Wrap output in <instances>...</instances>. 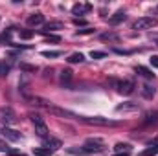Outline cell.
Returning <instances> with one entry per match:
<instances>
[{
	"mask_svg": "<svg viewBox=\"0 0 158 156\" xmlns=\"http://www.w3.org/2000/svg\"><path fill=\"white\" fill-rule=\"evenodd\" d=\"M132 110H138L136 103H123V105L116 107V112H132Z\"/></svg>",
	"mask_w": 158,
	"mask_h": 156,
	"instance_id": "cell-14",
	"label": "cell"
},
{
	"mask_svg": "<svg viewBox=\"0 0 158 156\" xmlns=\"http://www.w3.org/2000/svg\"><path fill=\"white\" fill-rule=\"evenodd\" d=\"M61 83H63L66 88H70V83H72V70H63V72H61Z\"/></svg>",
	"mask_w": 158,
	"mask_h": 156,
	"instance_id": "cell-15",
	"label": "cell"
},
{
	"mask_svg": "<svg viewBox=\"0 0 158 156\" xmlns=\"http://www.w3.org/2000/svg\"><path fill=\"white\" fill-rule=\"evenodd\" d=\"M77 121H83L86 125H98V127H114V125H118L116 121L101 116H77Z\"/></svg>",
	"mask_w": 158,
	"mask_h": 156,
	"instance_id": "cell-1",
	"label": "cell"
},
{
	"mask_svg": "<svg viewBox=\"0 0 158 156\" xmlns=\"http://www.w3.org/2000/svg\"><path fill=\"white\" fill-rule=\"evenodd\" d=\"M156 154H158V138L153 140V142L147 145V149L142 151V156H156Z\"/></svg>",
	"mask_w": 158,
	"mask_h": 156,
	"instance_id": "cell-9",
	"label": "cell"
},
{
	"mask_svg": "<svg viewBox=\"0 0 158 156\" xmlns=\"http://www.w3.org/2000/svg\"><path fill=\"white\" fill-rule=\"evenodd\" d=\"M66 61H68L70 64H77V63H83V61H85V55H83V53H72Z\"/></svg>",
	"mask_w": 158,
	"mask_h": 156,
	"instance_id": "cell-17",
	"label": "cell"
},
{
	"mask_svg": "<svg viewBox=\"0 0 158 156\" xmlns=\"http://www.w3.org/2000/svg\"><path fill=\"white\" fill-rule=\"evenodd\" d=\"M53 28H63V24H61V22H52V24H46V26H44V30H42V31H44V33H46V31H48V30H53Z\"/></svg>",
	"mask_w": 158,
	"mask_h": 156,
	"instance_id": "cell-26",
	"label": "cell"
},
{
	"mask_svg": "<svg viewBox=\"0 0 158 156\" xmlns=\"http://www.w3.org/2000/svg\"><path fill=\"white\" fill-rule=\"evenodd\" d=\"M101 39H103V40H112V42H118L119 37L116 35V33H103V35H101Z\"/></svg>",
	"mask_w": 158,
	"mask_h": 156,
	"instance_id": "cell-21",
	"label": "cell"
},
{
	"mask_svg": "<svg viewBox=\"0 0 158 156\" xmlns=\"http://www.w3.org/2000/svg\"><path fill=\"white\" fill-rule=\"evenodd\" d=\"M155 26H156V18H153V17H142L132 24L134 30H151Z\"/></svg>",
	"mask_w": 158,
	"mask_h": 156,
	"instance_id": "cell-5",
	"label": "cell"
},
{
	"mask_svg": "<svg viewBox=\"0 0 158 156\" xmlns=\"http://www.w3.org/2000/svg\"><path fill=\"white\" fill-rule=\"evenodd\" d=\"M125 18H127L125 11H118V13H114V15L110 17V24H119V22H123Z\"/></svg>",
	"mask_w": 158,
	"mask_h": 156,
	"instance_id": "cell-16",
	"label": "cell"
},
{
	"mask_svg": "<svg viewBox=\"0 0 158 156\" xmlns=\"http://www.w3.org/2000/svg\"><path fill=\"white\" fill-rule=\"evenodd\" d=\"M90 57L92 59H103V57H107V51H90Z\"/></svg>",
	"mask_w": 158,
	"mask_h": 156,
	"instance_id": "cell-25",
	"label": "cell"
},
{
	"mask_svg": "<svg viewBox=\"0 0 158 156\" xmlns=\"http://www.w3.org/2000/svg\"><path fill=\"white\" fill-rule=\"evenodd\" d=\"M9 37H11V30H7V31H4V33L0 35V40H7V42H9Z\"/></svg>",
	"mask_w": 158,
	"mask_h": 156,
	"instance_id": "cell-30",
	"label": "cell"
},
{
	"mask_svg": "<svg viewBox=\"0 0 158 156\" xmlns=\"http://www.w3.org/2000/svg\"><path fill=\"white\" fill-rule=\"evenodd\" d=\"M33 154L35 156H50L52 154V151L46 149V147H37V149H33Z\"/></svg>",
	"mask_w": 158,
	"mask_h": 156,
	"instance_id": "cell-18",
	"label": "cell"
},
{
	"mask_svg": "<svg viewBox=\"0 0 158 156\" xmlns=\"http://www.w3.org/2000/svg\"><path fill=\"white\" fill-rule=\"evenodd\" d=\"M155 94H156L155 86H151V84H143V86H142V96H143L145 99H153Z\"/></svg>",
	"mask_w": 158,
	"mask_h": 156,
	"instance_id": "cell-13",
	"label": "cell"
},
{
	"mask_svg": "<svg viewBox=\"0 0 158 156\" xmlns=\"http://www.w3.org/2000/svg\"><path fill=\"white\" fill-rule=\"evenodd\" d=\"M155 13H156V15H158V6H156V7H155Z\"/></svg>",
	"mask_w": 158,
	"mask_h": 156,
	"instance_id": "cell-35",
	"label": "cell"
},
{
	"mask_svg": "<svg viewBox=\"0 0 158 156\" xmlns=\"http://www.w3.org/2000/svg\"><path fill=\"white\" fill-rule=\"evenodd\" d=\"M74 24H76V26H85V28H86V20H85V18H74Z\"/></svg>",
	"mask_w": 158,
	"mask_h": 156,
	"instance_id": "cell-31",
	"label": "cell"
},
{
	"mask_svg": "<svg viewBox=\"0 0 158 156\" xmlns=\"http://www.w3.org/2000/svg\"><path fill=\"white\" fill-rule=\"evenodd\" d=\"M149 39H151V40H153V42H155V44L158 46V33H153V35H151Z\"/></svg>",
	"mask_w": 158,
	"mask_h": 156,
	"instance_id": "cell-34",
	"label": "cell"
},
{
	"mask_svg": "<svg viewBox=\"0 0 158 156\" xmlns=\"http://www.w3.org/2000/svg\"><path fill=\"white\" fill-rule=\"evenodd\" d=\"M0 132H2V136H4L6 140H9V142H19V140H20V132L13 130V129H9V127H4Z\"/></svg>",
	"mask_w": 158,
	"mask_h": 156,
	"instance_id": "cell-8",
	"label": "cell"
},
{
	"mask_svg": "<svg viewBox=\"0 0 158 156\" xmlns=\"http://www.w3.org/2000/svg\"><path fill=\"white\" fill-rule=\"evenodd\" d=\"M131 153H132V145L131 143H116L114 145V154L131 156Z\"/></svg>",
	"mask_w": 158,
	"mask_h": 156,
	"instance_id": "cell-7",
	"label": "cell"
},
{
	"mask_svg": "<svg viewBox=\"0 0 158 156\" xmlns=\"http://www.w3.org/2000/svg\"><path fill=\"white\" fill-rule=\"evenodd\" d=\"M151 66L153 68H158V55H153L151 57Z\"/></svg>",
	"mask_w": 158,
	"mask_h": 156,
	"instance_id": "cell-32",
	"label": "cell"
},
{
	"mask_svg": "<svg viewBox=\"0 0 158 156\" xmlns=\"http://www.w3.org/2000/svg\"><path fill=\"white\" fill-rule=\"evenodd\" d=\"M81 149L85 151V154H92V153H103V151H105V143H103L101 140H98V138H88Z\"/></svg>",
	"mask_w": 158,
	"mask_h": 156,
	"instance_id": "cell-3",
	"label": "cell"
},
{
	"mask_svg": "<svg viewBox=\"0 0 158 156\" xmlns=\"http://www.w3.org/2000/svg\"><path fill=\"white\" fill-rule=\"evenodd\" d=\"M88 33H94V30L92 28H83V30H77V35H88Z\"/></svg>",
	"mask_w": 158,
	"mask_h": 156,
	"instance_id": "cell-29",
	"label": "cell"
},
{
	"mask_svg": "<svg viewBox=\"0 0 158 156\" xmlns=\"http://www.w3.org/2000/svg\"><path fill=\"white\" fill-rule=\"evenodd\" d=\"M156 121H158V112H153V114H149V116L143 119L145 125H149V123H156Z\"/></svg>",
	"mask_w": 158,
	"mask_h": 156,
	"instance_id": "cell-22",
	"label": "cell"
},
{
	"mask_svg": "<svg viewBox=\"0 0 158 156\" xmlns=\"http://www.w3.org/2000/svg\"><path fill=\"white\" fill-rule=\"evenodd\" d=\"M42 142H44V147H46V149H50L52 153H53L55 149H59V147H61V142H59L57 138H52V136H48V138H44Z\"/></svg>",
	"mask_w": 158,
	"mask_h": 156,
	"instance_id": "cell-10",
	"label": "cell"
},
{
	"mask_svg": "<svg viewBox=\"0 0 158 156\" xmlns=\"http://www.w3.org/2000/svg\"><path fill=\"white\" fill-rule=\"evenodd\" d=\"M42 55H44V57L53 59V57H59V55H61V51H55V50H46V51H42Z\"/></svg>",
	"mask_w": 158,
	"mask_h": 156,
	"instance_id": "cell-24",
	"label": "cell"
},
{
	"mask_svg": "<svg viewBox=\"0 0 158 156\" xmlns=\"http://www.w3.org/2000/svg\"><path fill=\"white\" fill-rule=\"evenodd\" d=\"M0 123H4V127H9L13 123H17V114L13 109L9 107H2L0 109Z\"/></svg>",
	"mask_w": 158,
	"mask_h": 156,
	"instance_id": "cell-4",
	"label": "cell"
},
{
	"mask_svg": "<svg viewBox=\"0 0 158 156\" xmlns=\"http://www.w3.org/2000/svg\"><path fill=\"white\" fill-rule=\"evenodd\" d=\"M19 35H20V39L28 40V39H31V37H33V31H30V30H20V31H19Z\"/></svg>",
	"mask_w": 158,
	"mask_h": 156,
	"instance_id": "cell-23",
	"label": "cell"
},
{
	"mask_svg": "<svg viewBox=\"0 0 158 156\" xmlns=\"http://www.w3.org/2000/svg\"><path fill=\"white\" fill-rule=\"evenodd\" d=\"M7 154H9V156H26L24 153H19V151H13V149H9V151H7Z\"/></svg>",
	"mask_w": 158,
	"mask_h": 156,
	"instance_id": "cell-33",
	"label": "cell"
},
{
	"mask_svg": "<svg viewBox=\"0 0 158 156\" xmlns=\"http://www.w3.org/2000/svg\"><path fill=\"white\" fill-rule=\"evenodd\" d=\"M20 70H22V72H37V66H35V64H26V63H20Z\"/></svg>",
	"mask_w": 158,
	"mask_h": 156,
	"instance_id": "cell-20",
	"label": "cell"
},
{
	"mask_svg": "<svg viewBox=\"0 0 158 156\" xmlns=\"http://www.w3.org/2000/svg\"><path fill=\"white\" fill-rule=\"evenodd\" d=\"M118 90H119V94H123V96H131L134 92V81L127 79V81L118 83Z\"/></svg>",
	"mask_w": 158,
	"mask_h": 156,
	"instance_id": "cell-6",
	"label": "cell"
},
{
	"mask_svg": "<svg viewBox=\"0 0 158 156\" xmlns=\"http://www.w3.org/2000/svg\"><path fill=\"white\" fill-rule=\"evenodd\" d=\"M30 119H31V123H33V127H35V134L39 136V138H48V127H46V121L39 116V114H30Z\"/></svg>",
	"mask_w": 158,
	"mask_h": 156,
	"instance_id": "cell-2",
	"label": "cell"
},
{
	"mask_svg": "<svg viewBox=\"0 0 158 156\" xmlns=\"http://www.w3.org/2000/svg\"><path fill=\"white\" fill-rule=\"evenodd\" d=\"M44 35H46V40H50V42H61L59 35H48V33H44Z\"/></svg>",
	"mask_w": 158,
	"mask_h": 156,
	"instance_id": "cell-28",
	"label": "cell"
},
{
	"mask_svg": "<svg viewBox=\"0 0 158 156\" xmlns=\"http://www.w3.org/2000/svg\"><path fill=\"white\" fill-rule=\"evenodd\" d=\"M92 11V6L90 4H76L74 7H72V13L74 15H86V13H90Z\"/></svg>",
	"mask_w": 158,
	"mask_h": 156,
	"instance_id": "cell-11",
	"label": "cell"
},
{
	"mask_svg": "<svg viewBox=\"0 0 158 156\" xmlns=\"http://www.w3.org/2000/svg\"><path fill=\"white\" fill-rule=\"evenodd\" d=\"M42 22H44V15L42 13H33V15L28 17V24L30 26H39Z\"/></svg>",
	"mask_w": 158,
	"mask_h": 156,
	"instance_id": "cell-12",
	"label": "cell"
},
{
	"mask_svg": "<svg viewBox=\"0 0 158 156\" xmlns=\"http://www.w3.org/2000/svg\"><path fill=\"white\" fill-rule=\"evenodd\" d=\"M136 72H138V74H142L143 77H147V79H151L153 76H155L151 70H147V68H143V66H136Z\"/></svg>",
	"mask_w": 158,
	"mask_h": 156,
	"instance_id": "cell-19",
	"label": "cell"
},
{
	"mask_svg": "<svg viewBox=\"0 0 158 156\" xmlns=\"http://www.w3.org/2000/svg\"><path fill=\"white\" fill-rule=\"evenodd\" d=\"M7 74H9V64L0 63V76H7Z\"/></svg>",
	"mask_w": 158,
	"mask_h": 156,
	"instance_id": "cell-27",
	"label": "cell"
}]
</instances>
